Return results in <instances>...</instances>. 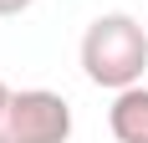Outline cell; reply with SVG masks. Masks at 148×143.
I'll list each match as a JSON object with an SVG mask.
<instances>
[{
	"label": "cell",
	"instance_id": "obj_1",
	"mask_svg": "<svg viewBox=\"0 0 148 143\" xmlns=\"http://www.w3.org/2000/svg\"><path fill=\"white\" fill-rule=\"evenodd\" d=\"M82 72H87V82L107 87V92L138 87L148 72V31L123 10L97 15L82 36Z\"/></svg>",
	"mask_w": 148,
	"mask_h": 143
},
{
	"label": "cell",
	"instance_id": "obj_2",
	"mask_svg": "<svg viewBox=\"0 0 148 143\" xmlns=\"http://www.w3.org/2000/svg\"><path fill=\"white\" fill-rule=\"evenodd\" d=\"M66 138H72V107L61 92L26 87V92H10V102L0 107V143H66Z\"/></svg>",
	"mask_w": 148,
	"mask_h": 143
},
{
	"label": "cell",
	"instance_id": "obj_3",
	"mask_svg": "<svg viewBox=\"0 0 148 143\" xmlns=\"http://www.w3.org/2000/svg\"><path fill=\"white\" fill-rule=\"evenodd\" d=\"M107 128L118 143H148V87H123L107 107Z\"/></svg>",
	"mask_w": 148,
	"mask_h": 143
},
{
	"label": "cell",
	"instance_id": "obj_4",
	"mask_svg": "<svg viewBox=\"0 0 148 143\" xmlns=\"http://www.w3.org/2000/svg\"><path fill=\"white\" fill-rule=\"evenodd\" d=\"M21 10H31V0H0V15H21Z\"/></svg>",
	"mask_w": 148,
	"mask_h": 143
},
{
	"label": "cell",
	"instance_id": "obj_5",
	"mask_svg": "<svg viewBox=\"0 0 148 143\" xmlns=\"http://www.w3.org/2000/svg\"><path fill=\"white\" fill-rule=\"evenodd\" d=\"M5 102H10V87H5V82H0V107H5Z\"/></svg>",
	"mask_w": 148,
	"mask_h": 143
}]
</instances>
